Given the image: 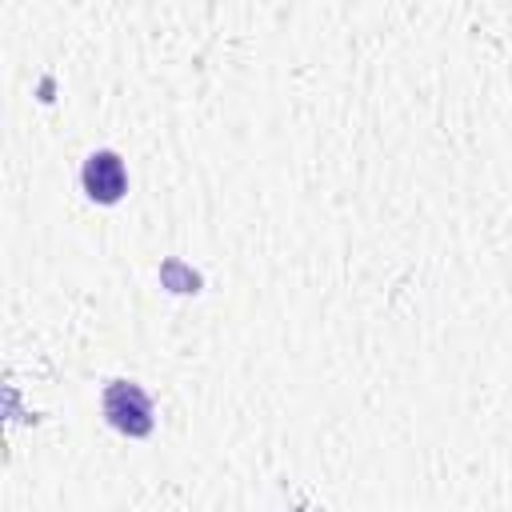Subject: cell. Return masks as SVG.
I'll list each match as a JSON object with an SVG mask.
<instances>
[{
    "instance_id": "cell-1",
    "label": "cell",
    "mask_w": 512,
    "mask_h": 512,
    "mask_svg": "<svg viewBox=\"0 0 512 512\" xmlns=\"http://www.w3.org/2000/svg\"><path fill=\"white\" fill-rule=\"evenodd\" d=\"M104 416H108L112 428H120L128 436H148L152 432V400L132 380L108 384V392H104Z\"/></svg>"
},
{
    "instance_id": "cell-2",
    "label": "cell",
    "mask_w": 512,
    "mask_h": 512,
    "mask_svg": "<svg viewBox=\"0 0 512 512\" xmlns=\"http://www.w3.org/2000/svg\"><path fill=\"white\" fill-rule=\"evenodd\" d=\"M84 192L100 204H116L128 188V176H124V160L116 152H92L84 160Z\"/></svg>"
}]
</instances>
